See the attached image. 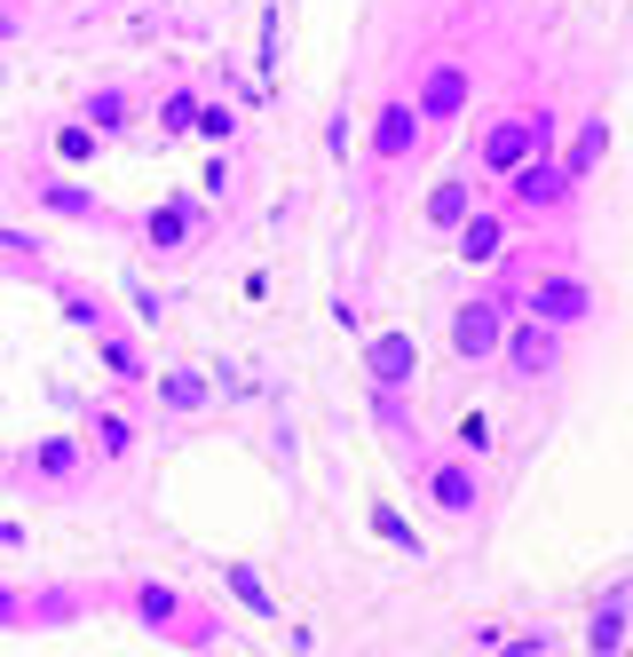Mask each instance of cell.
I'll return each instance as SVG.
<instances>
[{
  "instance_id": "16",
  "label": "cell",
  "mask_w": 633,
  "mask_h": 657,
  "mask_svg": "<svg viewBox=\"0 0 633 657\" xmlns=\"http://www.w3.org/2000/svg\"><path fill=\"white\" fill-rule=\"evenodd\" d=\"M198 397H207V388H198L190 373H175V380H166V404H198Z\"/></svg>"
},
{
  "instance_id": "4",
  "label": "cell",
  "mask_w": 633,
  "mask_h": 657,
  "mask_svg": "<svg viewBox=\"0 0 633 657\" xmlns=\"http://www.w3.org/2000/svg\"><path fill=\"white\" fill-rule=\"evenodd\" d=\"M586 649H594V657H618V649H625V586H610V595H602V610H594V634H586Z\"/></svg>"
},
{
  "instance_id": "2",
  "label": "cell",
  "mask_w": 633,
  "mask_h": 657,
  "mask_svg": "<svg viewBox=\"0 0 633 657\" xmlns=\"http://www.w3.org/2000/svg\"><path fill=\"white\" fill-rule=\"evenodd\" d=\"M586 309H594V293L578 278H539V285H530V317H539V325H578Z\"/></svg>"
},
{
  "instance_id": "7",
  "label": "cell",
  "mask_w": 633,
  "mask_h": 657,
  "mask_svg": "<svg viewBox=\"0 0 633 657\" xmlns=\"http://www.w3.org/2000/svg\"><path fill=\"white\" fill-rule=\"evenodd\" d=\"M412 136H420V112H412V104H388V112H380V127H373L380 159H405V151H412Z\"/></svg>"
},
{
  "instance_id": "1",
  "label": "cell",
  "mask_w": 633,
  "mask_h": 657,
  "mask_svg": "<svg viewBox=\"0 0 633 657\" xmlns=\"http://www.w3.org/2000/svg\"><path fill=\"white\" fill-rule=\"evenodd\" d=\"M547 143V119H499L491 136H483V167H499V175H515V167H530V151Z\"/></svg>"
},
{
  "instance_id": "17",
  "label": "cell",
  "mask_w": 633,
  "mask_h": 657,
  "mask_svg": "<svg viewBox=\"0 0 633 657\" xmlns=\"http://www.w3.org/2000/svg\"><path fill=\"white\" fill-rule=\"evenodd\" d=\"M230 586H238V595H246L254 610H270V595H261V578H254V571H230Z\"/></svg>"
},
{
  "instance_id": "10",
  "label": "cell",
  "mask_w": 633,
  "mask_h": 657,
  "mask_svg": "<svg viewBox=\"0 0 633 657\" xmlns=\"http://www.w3.org/2000/svg\"><path fill=\"white\" fill-rule=\"evenodd\" d=\"M136 618H143V626H175V618H183V602L166 595V586H136Z\"/></svg>"
},
{
  "instance_id": "15",
  "label": "cell",
  "mask_w": 633,
  "mask_h": 657,
  "mask_svg": "<svg viewBox=\"0 0 633 657\" xmlns=\"http://www.w3.org/2000/svg\"><path fill=\"white\" fill-rule=\"evenodd\" d=\"M95 444H104V451H127L136 436H127V420H95Z\"/></svg>"
},
{
  "instance_id": "18",
  "label": "cell",
  "mask_w": 633,
  "mask_h": 657,
  "mask_svg": "<svg viewBox=\"0 0 633 657\" xmlns=\"http://www.w3.org/2000/svg\"><path fill=\"white\" fill-rule=\"evenodd\" d=\"M9 618H16V595H0V626H9Z\"/></svg>"
},
{
  "instance_id": "6",
  "label": "cell",
  "mask_w": 633,
  "mask_h": 657,
  "mask_svg": "<svg viewBox=\"0 0 633 657\" xmlns=\"http://www.w3.org/2000/svg\"><path fill=\"white\" fill-rule=\"evenodd\" d=\"M499 246H507V222L499 214H468L459 222V254L468 261H499Z\"/></svg>"
},
{
  "instance_id": "3",
  "label": "cell",
  "mask_w": 633,
  "mask_h": 657,
  "mask_svg": "<svg viewBox=\"0 0 633 657\" xmlns=\"http://www.w3.org/2000/svg\"><path fill=\"white\" fill-rule=\"evenodd\" d=\"M547 333H554V325H539V317L515 325V333H499V341H507V356H515V365H523L530 380H539V373L554 365V341H547Z\"/></svg>"
},
{
  "instance_id": "9",
  "label": "cell",
  "mask_w": 633,
  "mask_h": 657,
  "mask_svg": "<svg viewBox=\"0 0 633 657\" xmlns=\"http://www.w3.org/2000/svg\"><path fill=\"white\" fill-rule=\"evenodd\" d=\"M562 183H571L562 167H523V190H515V199H523V207H554V199H562Z\"/></svg>"
},
{
  "instance_id": "14",
  "label": "cell",
  "mask_w": 633,
  "mask_h": 657,
  "mask_svg": "<svg viewBox=\"0 0 633 657\" xmlns=\"http://www.w3.org/2000/svg\"><path fill=\"white\" fill-rule=\"evenodd\" d=\"M373 373H388V380H405V373H412V349H405V341H396V333H388V341L373 349Z\"/></svg>"
},
{
  "instance_id": "13",
  "label": "cell",
  "mask_w": 633,
  "mask_h": 657,
  "mask_svg": "<svg viewBox=\"0 0 633 657\" xmlns=\"http://www.w3.org/2000/svg\"><path fill=\"white\" fill-rule=\"evenodd\" d=\"M602 151H610V127H602V119H594V127H586V136H578V151H571V167H562V175H578V167H594V159H602Z\"/></svg>"
},
{
  "instance_id": "12",
  "label": "cell",
  "mask_w": 633,
  "mask_h": 657,
  "mask_svg": "<svg viewBox=\"0 0 633 657\" xmlns=\"http://www.w3.org/2000/svg\"><path fill=\"white\" fill-rule=\"evenodd\" d=\"M427 214H436L444 230L468 222V183H436V199H427Z\"/></svg>"
},
{
  "instance_id": "5",
  "label": "cell",
  "mask_w": 633,
  "mask_h": 657,
  "mask_svg": "<svg viewBox=\"0 0 633 657\" xmlns=\"http://www.w3.org/2000/svg\"><path fill=\"white\" fill-rule=\"evenodd\" d=\"M452 341L468 349V356L499 349V309H491V302H468V309H459V325H452Z\"/></svg>"
},
{
  "instance_id": "11",
  "label": "cell",
  "mask_w": 633,
  "mask_h": 657,
  "mask_svg": "<svg viewBox=\"0 0 633 657\" xmlns=\"http://www.w3.org/2000/svg\"><path fill=\"white\" fill-rule=\"evenodd\" d=\"M436 500H444L452 515H468V507H476V476H468V468H436Z\"/></svg>"
},
{
  "instance_id": "8",
  "label": "cell",
  "mask_w": 633,
  "mask_h": 657,
  "mask_svg": "<svg viewBox=\"0 0 633 657\" xmlns=\"http://www.w3.org/2000/svg\"><path fill=\"white\" fill-rule=\"evenodd\" d=\"M459 104H468V72H452V63H444V72H427V95H420V112H427V119H452Z\"/></svg>"
}]
</instances>
